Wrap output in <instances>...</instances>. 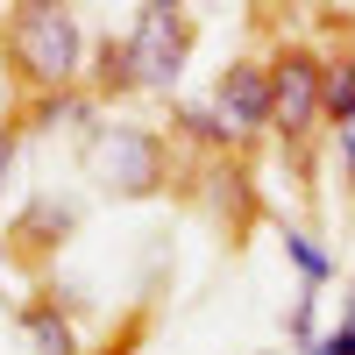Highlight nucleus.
<instances>
[{
  "mask_svg": "<svg viewBox=\"0 0 355 355\" xmlns=\"http://www.w3.org/2000/svg\"><path fill=\"white\" fill-rule=\"evenodd\" d=\"M0 50H8V71L28 93L78 85L85 64H93V43H85V21L71 0H15L8 21H0Z\"/></svg>",
  "mask_w": 355,
  "mask_h": 355,
  "instance_id": "obj_1",
  "label": "nucleus"
},
{
  "mask_svg": "<svg viewBox=\"0 0 355 355\" xmlns=\"http://www.w3.org/2000/svg\"><path fill=\"white\" fill-rule=\"evenodd\" d=\"M320 78H327V57L306 50V43H284L270 57V135L291 157H306L313 135L327 128L320 121Z\"/></svg>",
  "mask_w": 355,
  "mask_h": 355,
  "instance_id": "obj_2",
  "label": "nucleus"
},
{
  "mask_svg": "<svg viewBox=\"0 0 355 355\" xmlns=\"http://www.w3.org/2000/svg\"><path fill=\"white\" fill-rule=\"evenodd\" d=\"M121 64L135 93H171L192 64V21L185 8H135V28L121 36Z\"/></svg>",
  "mask_w": 355,
  "mask_h": 355,
  "instance_id": "obj_3",
  "label": "nucleus"
},
{
  "mask_svg": "<svg viewBox=\"0 0 355 355\" xmlns=\"http://www.w3.org/2000/svg\"><path fill=\"white\" fill-rule=\"evenodd\" d=\"M93 171H100L107 192L150 199V192H164V178H171V142L157 128H135V121H100L93 128Z\"/></svg>",
  "mask_w": 355,
  "mask_h": 355,
  "instance_id": "obj_4",
  "label": "nucleus"
},
{
  "mask_svg": "<svg viewBox=\"0 0 355 355\" xmlns=\"http://www.w3.org/2000/svg\"><path fill=\"white\" fill-rule=\"evenodd\" d=\"M214 114L227 121L234 150L256 142V135H270V57H234L214 78Z\"/></svg>",
  "mask_w": 355,
  "mask_h": 355,
  "instance_id": "obj_5",
  "label": "nucleus"
},
{
  "mask_svg": "<svg viewBox=\"0 0 355 355\" xmlns=\"http://www.w3.org/2000/svg\"><path fill=\"white\" fill-rule=\"evenodd\" d=\"M93 93L85 85H57V93H36V107H28V128H93Z\"/></svg>",
  "mask_w": 355,
  "mask_h": 355,
  "instance_id": "obj_6",
  "label": "nucleus"
},
{
  "mask_svg": "<svg viewBox=\"0 0 355 355\" xmlns=\"http://www.w3.org/2000/svg\"><path fill=\"white\" fill-rule=\"evenodd\" d=\"M320 121H327V128L355 121V50H334L327 57V78H320Z\"/></svg>",
  "mask_w": 355,
  "mask_h": 355,
  "instance_id": "obj_7",
  "label": "nucleus"
},
{
  "mask_svg": "<svg viewBox=\"0 0 355 355\" xmlns=\"http://www.w3.org/2000/svg\"><path fill=\"white\" fill-rule=\"evenodd\" d=\"M171 135L192 142V150H206V157H227L234 150V135H227V121L214 114V100H206V107H178L171 114Z\"/></svg>",
  "mask_w": 355,
  "mask_h": 355,
  "instance_id": "obj_8",
  "label": "nucleus"
},
{
  "mask_svg": "<svg viewBox=\"0 0 355 355\" xmlns=\"http://www.w3.org/2000/svg\"><path fill=\"white\" fill-rule=\"evenodd\" d=\"M206 178H214V206L227 214V227H242V220H256V192H249V171L242 164H206Z\"/></svg>",
  "mask_w": 355,
  "mask_h": 355,
  "instance_id": "obj_9",
  "label": "nucleus"
},
{
  "mask_svg": "<svg viewBox=\"0 0 355 355\" xmlns=\"http://www.w3.org/2000/svg\"><path fill=\"white\" fill-rule=\"evenodd\" d=\"M21 327H28V341H36V355H78V334L64 327V313H57V299H28Z\"/></svg>",
  "mask_w": 355,
  "mask_h": 355,
  "instance_id": "obj_10",
  "label": "nucleus"
},
{
  "mask_svg": "<svg viewBox=\"0 0 355 355\" xmlns=\"http://www.w3.org/2000/svg\"><path fill=\"white\" fill-rule=\"evenodd\" d=\"M78 227V214H71V206L64 199H36V206H28V214H21V249H50V242H64V234Z\"/></svg>",
  "mask_w": 355,
  "mask_h": 355,
  "instance_id": "obj_11",
  "label": "nucleus"
},
{
  "mask_svg": "<svg viewBox=\"0 0 355 355\" xmlns=\"http://www.w3.org/2000/svg\"><path fill=\"white\" fill-rule=\"evenodd\" d=\"M284 256H291V270H299V284H313V291L334 284V256L320 249L306 227H284Z\"/></svg>",
  "mask_w": 355,
  "mask_h": 355,
  "instance_id": "obj_12",
  "label": "nucleus"
},
{
  "mask_svg": "<svg viewBox=\"0 0 355 355\" xmlns=\"http://www.w3.org/2000/svg\"><path fill=\"white\" fill-rule=\"evenodd\" d=\"M299 355H355V320H334L327 334H313Z\"/></svg>",
  "mask_w": 355,
  "mask_h": 355,
  "instance_id": "obj_13",
  "label": "nucleus"
},
{
  "mask_svg": "<svg viewBox=\"0 0 355 355\" xmlns=\"http://www.w3.org/2000/svg\"><path fill=\"white\" fill-rule=\"evenodd\" d=\"M334 135V164H341V185L355 192V121H341V128H327Z\"/></svg>",
  "mask_w": 355,
  "mask_h": 355,
  "instance_id": "obj_14",
  "label": "nucleus"
},
{
  "mask_svg": "<svg viewBox=\"0 0 355 355\" xmlns=\"http://www.w3.org/2000/svg\"><path fill=\"white\" fill-rule=\"evenodd\" d=\"M15 150H21V128L0 121V199H8V185H15Z\"/></svg>",
  "mask_w": 355,
  "mask_h": 355,
  "instance_id": "obj_15",
  "label": "nucleus"
},
{
  "mask_svg": "<svg viewBox=\"0 0 355 355\" xmlns=\"http://www.w3.org/2000/svg\"><path fill=\"white\" fill-rule=\"evenodd\" d=\"M341 320H355V284H348V299H341Z\"/></svg>",
  "mask_w": 355,
  "mask_h": 355,
  "instance_id": "obj_16",
  "label": "nucleus"
},
{
  "mask_svg": "<svg viewBox=\"0 0 355 355\" xmlns=\"http://www.w3.org/2000/svg\"><path fill=\"white\" fill-rule=\"evenodd\" d=\"M142 8H185V0H142Z\"/></svg>",
  "mask_w": 355,
  "mask_h": 355,
  "instance_id": "obj_17",
  "label": "nucleus"
},
{
  "mask_svg": "<svg viewBox=\"0 0 355 355\" xmlns=\"http://www.w3.org/2000/svg\"><path fill=\"white\" fill-rule=\"evenodd\" d=\"M0 256H8V234H0Z\"/></svg>",
  "mask_w": 355,
  "mask_h": 355,
  "instance_id": "obj_18",
  "label": "nucleus"
}]
</instances>
